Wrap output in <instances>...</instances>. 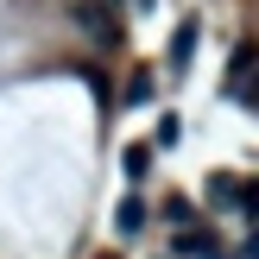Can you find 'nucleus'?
Here are the masks:
<instances>
[{
  "instance_id": "423d86ee",
  "label": "nucleus",
  "mask_w": 259,
  "mask_h": 259,
  "mask_svg": "<svg viewBox=\"0 0 259 259\" xmlns=\"http://www.w3.org/2000/svg\"><path fill=\"white\" fill-rule=\"evenodd\" d=\"M177 139H184V120H177V114H158V146H164V152H171V146H177Z\"/></svg>"
},
{
  "instance_id": "f03ea898",
  "label": "nucleus",
  "mask_w": 259,
  "mask_h": 259,
  "mask_svg": "<svg viewBox=\"0 0 259 259\" xmlns=\"http://www.w3.org/2000/svg\"><path fill=\"white\" fill-rule=\"evenodd\" d=\"M76 25H82L95 45H114V13L101 7V0H82V7H76Z\"/></svg>"
},
{
  "instance_id": "f257e3e1",
  "label": "nucleus",
  "mask_w": 259,
  "mask_h": 259,
  "mask_svg": "<svg viewBox=\"0 0 259 259\" xmlns=\"http://www.w3.org/2000/svg\"><path fill=\"white\" fill-rule=\"evenodd\" d=\"M184 259H228L222 253V240H215V228H177V240H171Z\"/></svg>"
},
{
  "instance_id": "7ed1b4c3",
  "label": "nucleus",
  "mask_w": 259,
  "mask_h": 259,
  "mask_svg": "<svg viewBox=\"0 0 259 259\" xmlns=\"http://www.w3.org/2000/svg\"><path fill=\"white\" fill-rule=\"evenodd\" d=\"M114 228H120V234H146V202H139V196H120V209H114Z\"/></svg>"
},
{
  "instance_id": "0eeeda50",
  "label": "nucleus",
  "mask_w": 259,
  "mask_h": 259,
  "mask_svg": "<svg viewBox=\"0 0 259 259\" xmlns=\"http://www.w3.org/2000/svg\"><path fill=\"white\" fill-rule=\"evenodd\" d=\"M126 101H133V108H139V101H152V76H133V82H126Z\"/></svg>"
},
{
  "instance_id": "6e6552de",
  "label": "nucleus",
  "mask_w": 259,
  "mask_h": 259,
  "mask_svg": "<svg viewBox=\"0 0 259 259\" xmlns=\"http://www.w3.org/2000/svg\"><path fill=\"white\" fill-rule=\"evenodd\" d=\"M139 7H158V0H139Z\"/></svg>"
},
{
  "instance_id": "20e7f679",
  "label": "nucleus",
  "mask_w": 259,
  "mask_h": 259,
  "mask_svg": "<svg viewBox=\"0 0 259 259\" xmlns=\"http://www.w3.org/2000/svg\"><path fill=\"white\" fill-rule=\"evenodd\" d=\"M190 51H196V25H177L171 32V76L190 70Z\"/></svg>"
},
{
  "instance_id": "39448f33",
  "label": "nucleus",
  "mask_w": 259,
  "mask_h": 259,
  "mask_svg": "<svg viewBox=\"0 0 259 259\" xmlns=\"http://www.w3.org/2000/svg\"><path fill=\"white\" fill-rule=\"evenodd\" d=\"M120 164H126V177H133V184H146V171H152V146H126Z\"/></svg>"
}]
</instances>
